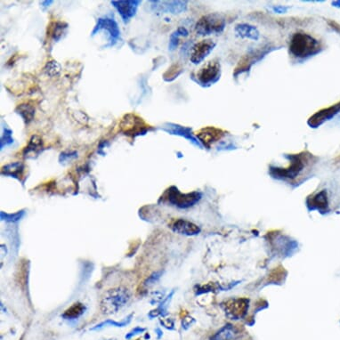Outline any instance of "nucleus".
Segmentation results:
<instances>
[{
    "label": "nucleus",
    "mask_w": 340,
    "mask_h": 340,
    "mask_svg": "<svg viewBox=\"0 0 340 340\" xmlns=\"http://www.w3.org/2000/svg\"><path fill=\"white\" fill-rule=\"evenodd\" d=\"M285 158L289 161V165L286 168L272 166L269 168V174L273 178L295 181L306 169L311 168L318 160V158L307 151L295 154H286Z\"/></svg>",
    "instance_id": "1"
},
{
    "label": "nucleus",
    "mask_w": 340,
    "mask_h": 340,
    "mask_svg": "<svg viewBox=\"0 0 340 340\" xmlns=\"http://www.w3.org/2000/svg\"><path fill=\"white\" fill-rule=\"evenodd\" d=\"M322 50L323 46L319 40L306 32L298 31L289 40V55L298 61L308 59Z\"/></svg>",
    "instance_id": "2"
},
{
    "label": "nucleus",
    "mask_w": 340,
    "mask_h": 340,
    "mask_svg": "<svg viewBox=\"0 0 340 340\" xmlns=\"http://www.w3.org/2000/svg\"><path fill=\"white\" fill-rule=\"evenodd\" d=\"M119 132L124 136L136 138L155 131V128L147 123L145 119L135 112L124 115L119 123Z\"/></svg>",
    "instance_id": "3"
},
{
    "label": "nucleus",
    "mask_w": 340,
    "mask_h": 340,
    "mask_svg": "<svg viewBox=\"0 0 340 340\" xmlns=\"http://www.w3.org/2000/svg\"><path fill=\"white\" fill-rule=\"evenodd\" d=\"M130 299V292L125 288L109 289L102 296L101 310L105 315H112L120 310Z\"/></svg>",
    "instance_id": "4"
},
{
    "label": "nucleus",
    "mask_w": 340,
    "mask_h": 340,
    "mask_svg": "<svg viewBox=\"0 0 340 340\" xmlns=\"http://www.w3.org/2000/svg\"><path fill=\"white\" fill-rule=\"evenodd\" d=\"M273 50H275V47H273L270 44H266L262 47H256V48L250 50L239 61L233 73L234 78H238L239 75L243 73H250V71L254 64L261 61L266 56V55L270 54Z\"/></svg>",
    "instance_id": "5"
},
{
    "label": "nucleus",
    "mask_w": 340,
    "mask_h": 340,
    "mask_svg": "<svg viewBox=\"0 0 340 340\" xmlns=\"http://www.w3.org/2000/svg\"><path fill=\"white\" fill-rule=\"evenodd\" d=\"M201 197L200 191L183 193L175 186H171L162 196V200H166L170 204L179 208H188L198 203Z\"/></svg>",
    "instance_id": "6"
},
{
    "label": "nucleus",
    "mask_w": 340,
    "mask_h": 340,
    "mask_svg": "<svg viewBox=\"0 0 340 340\" xmlns=\"http://www.w3.org/2000/svg\"><path fill=\"white\" fill-rule=\"evenodd\" d=\"M226 18L217 13H209L200 17L195 24V31L200 36L219 34L226 28Z\"/></svg>",
    "instance_id": "7"
},
{
    "label": "nucleus",
    "mask_w": 340,
    "mask_h": 340,
    "mask_svg": "<svg viewBox=\"0 0 340 340\" xmlns=\"http://www.w3.org/2000/svg\"><path fill=\"white\" fill-rule=\"evenodd\" d=\"M221 73L220 61L216 58L204 64L191 78L201 86L208 87L220 80Z\"/></svg>",
    "instance_id": "8"
},
{
    "label": "nucleus",
    "mask_w": 340,
    "mask_h": 340,
    "mask_svg": "<svg viewBox=\"0 0 340 340\" xmlns=\"http://www.w3.org/2000/svg\"><path fill=\"white\" fill-rule=\"evenodd\" d=\"M102 30L106 31L108 33V44L103 47L105 48L113 47L121 38L119 24L113 18L107 16L98 18L94 30L91 32V37H94Z\"/></svg>",
    "instance_id": "9"
},
{
    "label": "nucleus",
    "mask_w": 340,
    "mask_h": 340,
    "mask_svg": "<svg viewBox=\"0 0 340 340\" xmlns=\"http://www.w3.org/2000/svg\"><path fill=\"white\" fill-rule=\"evenodd\" d=\"M226 134L227 131L222 128L208 126L200 128V130L196 133V138L199 140L202 147L209 150L215 143L222 140L226 136Z\"/></svg>",
    "instance_id": "10"
},
{
    "label": "nucleus",
    "mask_w": 340,
    "mask_h": 340,
    "mask_svg": "<svg viewBox=\"0 0 340 340\" xmlns=\"http://www.w3.org/2000/svg\"><path fill=\"white\" fill-rule=\"evenodd\" d=\"M142 1L140 0H112L111 4L118 11L125 24H128L136 14L137 9Z\"/></svg>",
    "instance_id": "11"
},
{
    "label": "nucleus",
    "mask_w": 340,
    "mask_h": 340,
    "mask_svg": "<svg viewBox=\"0 0 340 340\" xmlns=\"http://www.w3.org/2000/svg\"><path fill=\"white\" fill-rule=\"evenodd\" d=\"M152 4V9L155 12L160 13H170L172 14H179L187 10V1L182 0H173V1H161V0H153L150 1Z\"/></svg>",
    "instance_id": "12"
},
{
    "label": "nucleus",
    "mask_w": 340,
    "mask_h": 340,
    "mask_svg": "<svg viewBox=\"0 0 340 340\" xmlns=\"http://www.w3.org/2000/svg\"><path fill=\"white\" fill-rule=\"evenodd\" d=\"M340 112V102H339L332 106L323 108L322 110L316 111L315 114L312 115L310 118L307 119V125L312 128H318L325 122L333 119Z\"/></svg>",
    "instance_id": "13"
},
{
    "label": "nucleus",
    "mask_w": 340,
    "mask_h": 340,
    "mask_svg": "<svg viewBox=\"0 0 340 340\" xmlns=\"http://www.w3.org/2000/svg\"><path fill=\"white\" fill-rule=\"evenodd\" d=\"M216 46V42L210 38H207L200 42L196 43L195 45L191 47L190 61L195 65L200 64L204 61L206 57L210 55V53L214 50Z\"/></svg>",
    "instance_id": "14"
},
{
    "label": "nucleus",
    "mask_w": 340,
    "mask_h": 340,
    "mask_svg": "<svg viewBox=\"0 0 340 340\" xmlns=\"http://www.w3.org/2000/svg\"><path fill=\"white\" fill-rule=\"evenodd\" d=\"M160 129L162 131L168 133L172 136H181L189 141L192 145H195L196 147L202 149V145H200L199 140L196 138V136L192 133V129L189 127H183L178 124L174 123H164L162 127H160Z\"/></svg>",
    "instance_id": "15"
},
{
    "label": "nucleus",
    "mask_w": 340,
    "mask_h": 340,
    "mask_svg": "<svg viewBox=\"0 0 340 340\" xmlns=\"http://www.w3.org/2000/svg\"><path fill=\"white\" fill-rule=\"evenodd\" d=\"M45 147L42 137L38 135H33L22 151V156L25 159H36L43 153Z\"/></svg>",
    "instance_id": "16"
},
{
    "label": "nucleus",
    "mask_w": 340,
    "mask_h": 340,
    "mask_svg": "<svg viewBox=\"0 0 340 340\" xmlns=\"http://www.w3.org/2000/svg\"><path fill=\"white\" fill-rule=\"evenodd\" d=\"M68 23L63 21H52L47 28V38L54 42H58L68 30Z\"/></svg>",
    "instance_id": "17"
},
{
    "label": "nucleus",
    "mask_w": 340,
    "mask_h": 340,
    "mask_svg": "<svg viewBox=\"0 0 340 340\" xmlns=\"http://www.w3.org/2000/svg\"><path fill=\"white\" fill-rule=\"evenodd\" d=\"M25 172V165L22 162H12L2 167L1 174L5 176H10L13 178L17 179L21 183H24L26 176H24Z\"/></svg>",
    "instance_id": "18"
},
{
    "label": "nucleus",
    "mask_w": 340,
    "mask_h": 340,
    "mask_svg": "<svg viewBox=\"0 0 340 340\" xmlns=\"http://www.w3.org/2000/svg\"><path fill=\"white\" fill-rule=\"evenodd\" d=\"M306 203L310 209H317L321 212H326L329 210L327 190H323L315 195L311 196L307 199Z\"/></svg>",
    "instance_id": "19"
},
{
    "label": "nucleus",
    "mask_w": 340,
    "mask_h": 340,
    "mask_svg": "<svg viewBox=\"0 0 340 340\" xmlns=\"http://www.w3.org/2000/svg\"><path fill=\"white\" fill-rule=\"evenodd\" d=\"M14 111H15L16 114L19 115L21 117L22 120H23V122L25 123L26 126H28L34 119L35 111H36L35 103L33 102H31V101L21 102L20 104H18Z\"/></svg>",
    "instance_id": "20"
},
{
    "label": "nucleus",
    "mask_w": 340,
    "mask_h": 340,
    "mask_svg": "<svg viewBox=\"0 0 340 340\" xmlns=\"http://www.w3.org/2000/svg\"><path fill=\"white\" fill-rule=\"evenodd\" d=\"M172 229L176 234L188 235V236L197 235L200 233V228L199 226L184 219H178L174 222V225L172 226Z\"/></svg>",
    "instance_id": "21"
},
{
    "label": "nucleus",
    "mask_w": 340,
    "mask_h": 340,
    "mask_svg": "<svg viewBox=\"0 0 340 340\" xmlns=\"http://www.w3.org/2000/svg\"><path fill=\"white\" fill-rule=\"evenodd\" d=\"M234 30L236 34L242 38H248L256 41L260 38L259 30L255 26L251 25L249 23H239L235 25Z\"/></svg>",
    "instance_id": "22"
},
{
    "label": "nucleus",
    "mask_w": 340,
    "mask_h": 340,
    "mask_svg": "<svg viewBox=\"0 0 340 340\" xmlns=\"http://www.w3.org/2000/svg\"><path fill=\"white\" fill-rule=\"evenodd\" d=\"M249 300L245 298L234 300L232 304L227 303V312L234 318H240L246 315V311L249 307Z\"/></svg>",
    "instance_id": "23"
},
{
    "label": "nucleus",
    "mask_w": 340,
    "mask_h": 340,
    "mask_svg": "<svg viewBox=\"0 0 340 340\" xmlns=\"http://www.w3.org/2000/svg\"><path fill=\"white\" fill-rule=\"evenodd\" d=\"M242 337V332L233 325H226L220 332H217L211 340H239Z\"/></svg>",
    "instance_id": "24"
},
{
    "label": "nucleus",
    "mask_w": 340,
    "mask_h": 340,
    "mask_svg": "<svg viewBox=\"0 0 340 340\" xmlns=\"http://www.w3.org/2000/svg\"><path fill=\"white\" fill-rule=\"evenodd\" d=\"M189 36V31L184 27H178L177 30H174L172 34L170 35V44H169V50L171 52L174 51L179 45V38L184 37L186 38Z\"/></svg>",
    "instance_id": "25"
},
{
    "label": "nucleus",
    "mask_w": 340,
    "mask_h": 340,
    "mask_svg": "<svg viewBox=\"0 0 340 340\" xmlns=\"http://www.w3.org/2000/svg\"><path fill=\"white\" fill-rule=\"evenodd\" d=\"M183 73V67L180 63H174L163 74V80L166 82H172Z\"/></svg>",
    "instance_id": "26"
},
{
    "label": "nucleus",
    "mask_w": 340,
    "mask_h": 340,
    "mask_svg": "<svg viewBox=\"0 0 340 340\" xmlns=\"http://www.w3.org/2000/svg\"><path fill=\"white\" fill-rule=\"evenodd\" d=\"M85 306L81 303H76L64 312L62 317L66 320L78 319L85 313Z\"/></svg>",
    "instance_id": "27"
},
{
    "label": "nucleus",
    "mask_w": 340,
    "mask_h": 340,
    "mask_svg": "<svg viewBox=\"0 0 340 340\" xmlns=\"http://www.w3.org/2000/svg\"><path fill=\"white\" fill-rule=\"evenodd\" d=\"M133 317V314L128 315V317L126 319L120 322V323H117L115 321H111V320H107L105 322H102V323H100V324H97L96 326H94V328H92L90 331H97V330H101L102 328L106 327V326H114V327H125L127 326L128 323H130L131 321V318Z\"/></svg>",
    "instance_id": "28"
},
{
    "label": "nucleus",
    "mask_w": 340,
    "mask_h": 340,
    "mask_svg": "<svg viewBox=\"0 0 340 340\" xmlns=\"http://www.w3.org/2000/svg\"><path fill=\"white\" fill-rule=\"evenodd\" d=\"M44 73L49 77H56L61 72V65L58 64L55 60H52L47 62L45 67L43 68Z\"/></svg>",
    "instance_id": "29"
},
{
    "label": "nucleus",
    "mask_w": 340,
    "mask_h": 340,
    "mask_svg": "<svg viewBox=\"0 0 340 340\" xmlns=\"http://www.w3.org/2000/svg\"><path fill=\"white\" fill-rule=\"evenodd\" d=\"M13 131L8 128H3V133L0 138V149L3 150L4 147L13 145Z\"/></svg>",
    "instance_id": "30"
},
{
    "label": "nucleus",
    "mask_w": 340,
    "mask_h": 340,
    "mask_svg": "<svg viewBox=\"0 0 340 340\" xmlns=\"http://www.w3.org/2000/svg\"><path fill=\"white\" fill-rule=\"evenodd\" d=\"M24 214H25L24 210H21V211L13 213V214H8V213L1 211L0 217L3 221L8 222V223H16L19 220H21L24 216Z\"/></svg>",
    "instance_id": "31"
},
{
    "label": "nucleus",
    "mask_w": 340,
    "mask_h": 340,
    "mask_svg": "<svg viewBox=\"0 0 340 340\" xmlns=\"http://www.w3.org/2000/svg\"><path fill=\"white\" fill-rule=\"evenodd\" d=\"M78 158V153L76 151H72V152H63L61 153L59 156V162L61 164H64L66 162H71L74 159Z\"/></svg>",
    "instance_id": "32"
},
{
    "label": "nucleus",
    "mask_w": 340,
    "mask_h": 340,
    "mask_svg": "<svg viewBox=\"0 0 340 340\" xmlns=\"http://www.w3.org/2000/svg\"><path fill=\"white\" fill-rule=\"evenodd\" d=\"M162 275V272H154L151 276L147 278V280L145 281V286H151V285L154 284L156 281H159V279L161 278Z\"/></svg>",
    "instance_id": "33"
},
{
    "label": "nucleus",
    "mask_w": 340,
    "mask_h": 340,
    "mask_svg": "<svg viewBox=\"0 0 340 340\" xmlns=\"http://www.w3.org/2000/svg\"><path fill=\"white\" fill-rule=\"evenodd\" d=\"M145 332V328L136 327L135 329H134V330H132L131 332H129L128 334L126 335V339H127V340H130V339H132L133 337L136 336V335H137V334H139V333H142V332Z\"/></svg>",
    "instance_id": "34"
},
{
    "label": "nucleus",
    "mask_w": 340,
    "mask_h": 340,
    "mask_svg": "<svg viewBox=\"0 0 340 340\" xmlns=\"http://www.w3.org/2000/svg\"><path fill=\"white\" fill-rule=\"evenodd\" d=\"M290 8L289 6H286V5H273L272 6V11L274 13H287L289 11V9Z\"/></svg>",
    "instance_id": "35"
},
{
    "label": "nucleus",
    "mask_w": 340,
    "mask_h": 340,
    "mask_svg": "<svg viewBox=\"0 0 340 340\" xmlns=\"http://www.w3.org/2000/svg\"><path fill=\"white\" fill-rule=\"evenodd\" d=\"M327 22L332 30H335L340 35V24H339L337 21H333V20H328Z\"/></svg>",
    "instance_id": "36"
},
{
    "label": "nucleus",
    "mask_w": 340,
    "mask_h": 340,
    "mask_svg": "<svg viewBox=\"0 0 340 340\" xmlns=\"http://www.w3.org/2000/svg\"><path fill=\"white\" fill-rule=\"evenodd\" d=\"M106 145H108V142L107 141H103L102 143H100V145L98 146V153H101L102 155H104V153L102 152V150Z\"/></svg>",
    "instance_id": "37"
},
{
    "label": "nucleus",
    "mask_w": 340,
    "mask_h": 340,
    "mask_svg": "<svg viewBox=\"0 0 340 340\" xmlns=\"http://www.w3.org/2000/svg\"><path fill=\"white\" fill-rule=\"evenodd\" d=\"M53 3H54L53 0H45V1H42L40 4H41V6H42L43 8H47V7H49Z\"/></svg>",
    "instance_id": "38"
},
{
    "label": "nucleus",
    "mask_w": 340,
    "mask_h": 340,
    "mask_svg": "<svg viewBox=\"0 0 340 340\" xmlns=\"http://www.w3.org/2000/svg\"><path fill=\"white\" fill-rule=\"evenodd\" d=\"M332 5L333 6H335V7H339L340 8V0H338V1H333L332 3Z\"/></svg>",
    "instance_id": "39"
},
{
    "label": "nucleus",
    "mask_w": 340,
    "mask_h": 340,
    "mask_svg": "<svg viewBox=\"0 0 340 340\" xmlns=\"http://www.w3.org/2000/svg\"><path fill=\"white\" fill-rule=\"evenodd\" d=\"M336 161H337V162H340V156H339V157L337 158Z\"/></svg>",
    "instance_id": "40"
}]
</instances>
